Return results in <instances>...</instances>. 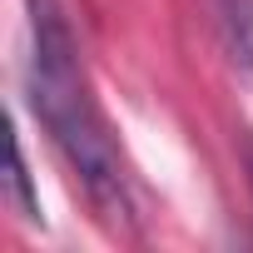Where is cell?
<instances>
[{"mask_svg":"<svg viewBox=\"0 0 253 253\" xmlns=\"http://www.w3.org/2000/svg\"><path fill=\"white\" fill-rule=\"evenodd\" d=\"M10 194H15L20 213H25L30 223H40V199L30 194V174H25V154H20V144L10 149Z\"/></svg>","mask_w":253,"mask_h":253,"instance_id":"7a4b0ae2","label":"cell"},{"mask_svg":"<svg viewBox=\"0 0 253 253\" xmlns=\"http://www.w3.org/2000/svg\"><path fill=\"white\" fill-rule=\"evenodd\" d=\"M30 5V55H25V99L45 134L84 184L89 204L109 228H134V189L129 169L119 159V144L89 94L80 40L60 0H25Z\"/></svg>","mask_w":253,"mask_h":253,"instance_id":"6da1fadb","label":"cell"}]
</instances>
